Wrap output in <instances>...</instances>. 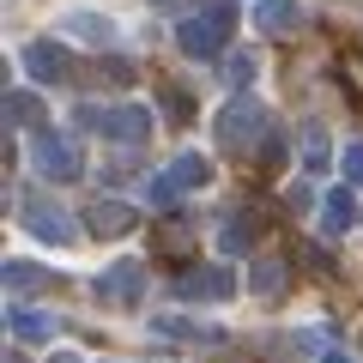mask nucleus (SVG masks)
Listing matches in <instances>:
<instances>
[{"instance_id": "f257e3e1", "label": "nucleus", "mask_w": 363, "mask_h": 363, "mask_svg": "<svg viewBox=\"0 0 363 363\" xmlns=\"http://www.w3.org/2000/svg\"><path fill=\"white\" fill-rule=\"evenodd\" d=\"M230 25H236V0H212L206 13H194V18H182L176 25V49L188 55V61H224V37H230Z\"/></svg>"}, {"instance_id": "9d476101", "label": "nucleus", "mask_w": 363, "mask_h": 363, "mask_svg": "<svg viewBox=\"0 0 363 363\" xmlns=\"http://www.w3.org/2000/svg\"><path fill=\"white\" fill-rule=\"evenodd\" d=\"M85 224H91V236H128L133 224H140V206H128V200H91V212H85Z\"/></svg>"}, {"instance_id": "ddd939ff", "label": "nucleus", "mask_w": 363, "mask_h": 363, "mask_svg": "<svg viewBox=\"0 0 363 363\" xmlns=\"http://www.w3.org/2000/svg\"><path fill=\"white\" fill-rule=\"evenodd\" d=\"M6 327H13L18 345H49L61 321H55V315H43V309H25V303H13V309H6Z\"/></svg>"}, {"instance_id": "1a4fd4ad", "label": "nucleus", "mask_w": 363, "mask_h": 363, "mask_svg": "<svg viewBox=\"0 0 363 363\" xmlns=\"http://www.w3.org/2000/svg\"><path fill=\"white\" fill-rule=\"evenodd\" d=\"M176 291H182L188 303H200V297H206V303H224V297H236V279H230V267H188Z\"/></svg>"}, {"instance_id": "0eeeda50", "label": "nucleus", "mask_w": 363, "mask_h": 363, "mask_svg": "<svg viewBox=\"0 0 363 363\" xmlns=\"http://www.w3.org/2000/svg\"><path fill=\"white\" fill-rule=\"evenodd\" d=\"M25 73L37 79V85H61V79H73V55H67V43H49V37H37V43H25Z\"/></svg>"}, {"instance_id": "dca6fc26", "label": "nucleus", "mask_w": 363, "mask_h": 363, "mask_svg": "<svg viewBox=\"0 0 363 363\" xmlns=\"http://www.w3.org/2000/svg\"><path fill=\"white\" fill-rule=\"evenodd\" d=\"M164 169H169V182H176L182 194H194V188H206V182H212V164H206L200 152H176Z\"/></svg>"}, {"instance_id": "f3484780", "label": "nucleus", "mask_w": 363, "mask_h": 363, "mask_svg": "<svg viewBox=\"0 0 363 363\" xmlns=\"http://www.w3.org/2000/svg\"><path fill=\"white\" fill-rule=\"evenodd\" d=\"M43 116H49V109H43V97L37 91H13V97H6V128H43Z\"/></svg>"}, {"instance_id": "6ab92c4d", "label": "nucleus", "mask_w": 363, "mask_h": 363, "mask_svg": "<svg viewBox=\"0 0 363 363\" xmlns=\"http://www.w3.org/2000/svg\"><path fill=\"white\" fill-rule=\"evenodd\" d=\"M49 285V272L37 267V260H6V291L13 297H30V291H43Z\"/></svg>"}, {"instance_id": "9b49d317", "label": "nucleus", "mask_w": 363, "mask_h": 363, "mask_svg": "<svg viewBox=\"0 0 363 363\" xmlns=\"http://www.w3.org/2000/svg\"><path fill=\"white\" fill-rule=\"evenodd\" d=\"M61 37H73V43H91V49H109L116 43V18H104V13H61Z\"/></svg>"}, {"instance_id": "5701e85b", "label": "nucleus", "mask_w": 363, "mask_h": 363, "mask_svg": "<svg viewBox=\"0 0 363 363\" xmlns=\"http://www.w3.org/2000/svg\"><path fill=\"white\" fill-rule=\"evenodd\" d=\"M339 169H345V182H357V188H363V140H351V145H345Z\"/></svg>"}, {"instance_id": "cd10ccee", "label": "nucleus", "mask_w": 363, "mask_h": 363, "mask_svg": "<svg viewBox=\"0 0 363 363\" xmlns=\"http://www.w3.org/2000/svg\"><path fill=\"white\" fill-rule=\"evenodd\" d=\"M6 363H25V357H18V351H6Z\"/></svg>"}, {"instance_id": "393cba45", "label": "nucleus", "mask_w": 363, "mask_h": 363, "mask_svg": "<svg viewBox=\"0 0 363 363\" xmlns=\"http://www.w3.org/2000/svg\"><path fill=\"white\" fill-rule=\"evenodd\" d=\"M303 260H309V267H315V272H333V260H327V248H315V242H309V248H303Z\"/></svg>"}, {"instance_id": "bb28decb", "label": "nucleus", "mask_w": 363, "mask_h": 363, "mask_svg": "<svg viewBox=\"0 0 363 363\" xmlns=\"http://www.w3.org/2000/svg\"><path fill=\"white\" fill-rule=\"evenodd\" d=\"M49 363H79V351H55V357Z\"/></svg>"}, {"instance_id": "2eb2a0df", "label": "nucleus", "mask_w": 363, "mask_h": 363, "mask_svg": "<svg viewBox=\"0 0 363 363\" xmlns=\"http://www.w3.org/2000/svg\"><path fill=\"white\" fill-rule=\"evenodd\" d=\"M351 218H357L351 194H345V188H333V194L321 200V212H315V230H321V236H333V242H339V236L351 230Z\"/></svg>"}, {"instance_id": "4be33fe9", "label": "nucleus", "mask_w": 363, "mask_h": 363, "mask_svg": "<svg viewBox=\"0 0 363 363\" xmlns=\"http://www.w3.org/2000/svg\"><path fill=\"white\" fill-rule=\"evenodd\" d=\"M255 73H260V61H255L248 49H230V55H224V79H230L236 91H242V85H255Z\"/></svg>"}, {"instance_id": "6e6552de", "label": "nucleus", "mask_w": 363, "mask_h": 363, "mask_svg": "<svg viewBox=\"0 0 363 363\" xmlns=\"http://www.w3.org/2000/svg\"><path fill=\"white\" fill-rule=\"evenodd\" d=\"M248 18H255L260 37H291V30L309 25V6H303V0H255Z\"/></svg>"}, {"instance_id": "f8f14e48", "label": "nucleus", "mask_w": 363, "mask_h": 363, "mask_svg": "<svg viewBox=\"0 0 363 363\" xmlns=\"http://www.w3.org/2000/svg\"><path fill=\"white\" fill-rule=\"evenodd\" d=\"M152 333L176 339V345H224L218 327H200V321H188V315H152Z\"/></svg>"}, {"instance_id": "aec40b11", "label": "nucleus", "mask_w": 363, "mask_h": 363, "mask_svg": "<svg viewBox=\"0 0 363 363\" xmlns=\"http://www.w3.org/2000/svg\"><path fill=\"white\" fill-rule=\"evenodd\" d=\"M176 200H182V188L169 182V169H157V176H145V206H152V212H169Z\"/></svg>"}, {"instance_id": "4468645a", "label": "nucleus", "mask_w": 363, "mask_h": 363, "mask_svg": "<svg viewBox=\"0 0 363 363\" xmlns=\"http://www.w3.org/2000/svg\"><path fill=\"white\" fill-rule=\"evenodd\" d=\"M255 242H260V212L236 206L230 218H224V230H218V248H224V255H248Z\"/></svg>"}, {"instance_id": "7ed1b4c3", "label": "nucleus", "mask_w": 363, "mask_h": 363, "mask_svg": "<svg viewBox=\"0 0 363 363\" xmlns=\"http://www.w3.org/2000/svg\"><path fill=\"white\" fill-rule=\"evenodd\" d=\"M218 145L224 152H248V145H267V104L236 91L230 104L218 109Z\"/></svg>"}, {"instance_id": "f03ea898", "label": "nucleus", "mask_w": 363, "mask_h": 363, "mask_svg": "<svg viewBox=\"0 0 363 363\" xmlns=\"http://www.w3.org/2000/svg\"><path fill=\"white\" fill-rule=\"evenodd\" d=\"M73 121H79V128H97L104 140H116V145H140V140H152V133H157V116L145 104H104V109L85 104Z\"/></svg>"}, {"instance_id": "412c9836", "label": "nucleus", "mask_w": 363, "mask_h": 363, "mask_svg": "<svg viewBox=\"0 0 363 363\" xmlns=\"http://www.w3.org/2000/svg\"><path fill=\"white\" fill-rule=\"evenodd\" d=\"M327 164H333V145H327L321 128H309V133H303V169H309V176H321Z\"/></svg>"}, {"instance_id": "a211bd4d", "label": "nucleus", "mask_w": 363, "mask_h": 363, "mask_svg": "<svg viewBox=\"0 0 363 363\" xmlns=\"http://www.w3.org/2000/svg\"><path fill=\"white\" fill-rule=\"evenodd\" d=\"M248 291H255V297H285V260H255V267H248Z\"/></svg>"}, {"instance_id": "b1692460", "label": "nucleus", "mask_w": 363, "mask_h": 363, "mask_svg": "<svg viewBox=\"0 0 363 363\" xmlns=\"http://www.w3.org/2000/svg\"><path fill=\"white\" fill-rule=\"evenodd\" d=\"M164 109H169L176 121H188V97H182V91H164Z\"/></svg>"}, {"instance_id": "a878e982", "label": "nucleus", "mask_w": 363, "mask_h": 363, "mask_svg": "<svg viewBox=\"0 0 363 363\" xmlns=\"http://www.w3.org/2000/svg\"><path fill=\"white\" fill-rule=\"evenodd\" d=\"M321 363H351V357H345V351H333V345H327V351H321Z\"/></svg>"}, {"instance_id": "20e7f679", "label": "nucleus", "mask_w": 363, "mask_h": 363, "mask_svg": "<svg viewBox=\"0 0 363 363\" xmlns=\"http://www.w3.org/2000/svg\"><path fill=\"white\" fill-rule=\"evenodd\" d=\"M30 164H37L43 182H79V176H85V152H79V140H73V133H55V128H43L37 140H30Z\"/></svg>"}, {"instance_id": "39448f33", "label": "nucleus", "mask_w": 363, "mask_h": 363, "mask_svg": "<svg viewBox=\"0 0 363 363\" xmlns=\"http://www.w3.org/2000/svg\"><path fill=\"white\" fill-rule=\"evenodd\" d=\"M18 224H25L37 242H55V248H67V242H79V224H73V212H61L55 200H43V194H30L25 206H18Z\"/></svg>"}, {"instance_id": "c85d7f7f", "label": "nucleus", "mask_w": 363, "mask_h": 363, "mask_svg": "<svg viewBox=\"0 0 363 363\" xmlns=\"http://www.w3.org/2000/svg\"><path fill=\"white\" fill-rule=\"evenodd\" d=\"M152 6H176V0H152Z\"/></svg>"}, {"instance_id": "423d86ee", "label": "nucleus", "mask_w": 363, "mask_h": 363, "mask_svg": "<svg viewBox=\"0 0 363 363\" xmlns=\"http://www.w3.org/2000/svg\"><path fill=\"white\" fill-rule=\"evenodd\" d=\"M145 291V267L140 260H116V267L97 272V303H109V309H133Z\"/></svg>"}]
</instances>
